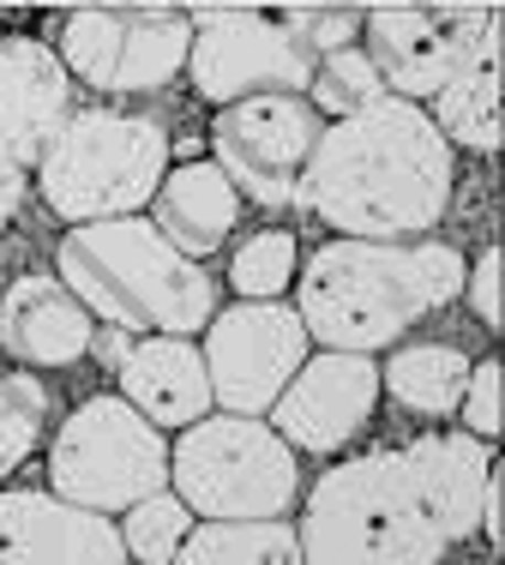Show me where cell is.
Masks as SVG:
<instances>
[{"instance_id":"cell-1","label":"cell","mask_w":505,"mask_h":565,"mask_svg":"<svg viewBox=\"0 0 505 565\" xmlns=\"http://www.w3.org/2000/svg\"><path fill=\"white\" fill-rule=\"evenodd\" d=\"M487 439L428 434L397 451L343 457L308 488L301 565H440L475 535Z\"/></svg>"},{"instance_id":"cell-2","label":"cell","mask_w":505,"mask_h":565,"mask_svg":"<svg viewBox=\"0 0 505 565\" xmlns=\"http://www.w3.org/2000/svg\"><path fill=\"white\" fill-rule=\"evenodd\" d=\"M451 139L409 97H374L319 127L301 205L355 241H416L451 205Z\"/></svg>"},{"instance_id":"cell-3","label":"cell","mask_w":505,"mask_h":565,"mask_svg":"<svg viewBox=\"0 0 505 565\" xmlns=\"http://www.w3.org/2000/svg\"><path fill=\"white\" fill-rule=\"evenodd\" d=\"M458 295H463V253L445 247V241L409 247V241L337 235L301 271L296 313L308 326V343L374 355Z\"/></svg>"},{"instance_id":"cell-4","label":"cell","mask_w":505,"mask_h":565,"mask_svg":"<svg viewBox=\"0 0 505 565\" xmlns=\"http://www.w3.org/2000/svg\"><path fill=\"white\" fill-rule=\"evenodd\" d=\"M61 282L90 319L121 331H175L193 338L217 313V282L198 259L175 247L151 217L73 223L61 241Z\"/></svg>"},{"instance_id":"cell-5","label":"cell","mask_w":505,"mask_h":565,"mask_svg":"<svg viewBox=\"0 0 505 565\" xmlns=\"http://www.w3.org/2000/svg\"><path fill=\"white\" fill-rule=\"evenodd\" d=\"M31 169L61 223L132 217L169 174V127L132 109H73Z\"/></svg>"},{"instance_id":"cell-6","label":"cell","mask_w":505,"mask_h":565,"mask_svg":"<svg viewBox=\"0 0 505 565\" xmlns=\"http://www.w3.org/2000/svg\"><path fill=\"white\" fill-rule=\"evenodd\" d=\"M175 500L198 518H283L301 493L296 446L259 415H198L169 451Z\"/></svg>"},{"instance_id":"cell-7","label":"cell","mask_w":505,"mask_h":565,"mask_svg":"<svg viewBox=\"0 0 505 565\" xmlns=\"http://www.w3.org/2000/svg\"><path fill=\"white\" fill-rule=\"evenodd\" d=\"M49 488L85 511H127L169 488V439L121 392L85 397L49 446Z\"/></svg>"},{"instance_id":"cell-8","label":"cell","mask_w":505,"mask_h":565,"mask_svg":"<svg viewBox=\"0 0 505 565\" xmlns=\"http://www.w3.org/2000/svg\"><path fill=\"white\" fill-rule=\"evenodd\" d=\"M193 19L169 0H90L61 19L55 55L73 78L109 97L163 90L187 66Z\"/></svg>"},{"instance_id":"cell-9","label":"cell","mask_w":505,"mask_h":565,"mask_svg":"<svg viewBox=\"0 0 505 565\" xmlns=\"http://www.w3.org/2000/svg\"><path fill=\"white\" fill-rule=\"evenodd\" d=\"M193 43L187 66L193 90L205 103H235V97H259V90H308L319 55L301 43V19L289 12H265V7H193Z\"/></svg>"},{"instance_id":"cell-10","label":"cell","mask_w":505,"mask_h":565,"mask_svg":"<svg viewBox=\"0 0 505 565\" xmlns=\"http://www.w3.org/2000/svg\"><path fill=\"white\" fill-rule=\"evenodd\" d=\"M319 109L301 90H259L223 103L211 120V163L235 181L247 205L289 211L308 193V163L319 145Z\"/></svg>"},{"instance_id":"cell-11","label":"cell","mask_w":505,"mask_h":565,"mask_svg":"<svg viewBox=\"0 0 505 565\" xmlns=\"http://www.w3.org/2000/svg\"><path fill=\"white\" fill-rule=\"evenodd\" d=\"M499 24L482 0H404V7H374L362 19V49L379 66L391 97H433L463 61L482 49V36Z\"/></svg>"},{"instance_id":"cell-12","label":"cell","mask_w":505,"mask_h":565,"mask_svg":"<svg viewBox=\"0 0 505 565\" xmlns=\"http://www.w3.org/2000/svg\"><path fill=\"white\" fill-rule=\"evenodd\" d=\"M205 326L211 331L198 355H205L211 403H223L229 415H265L289 373L308 361V326L283 301H235Z\"/></svg>"},{"instance_id":"cell-13","label":"cell","mask_w":505,"mask_h":565,"mask_svg":"<svg viewBox=\"0 0 505 565\" xmlns=\"http://www.w3.org/2000/svg\"><path fill=\"white\" fill-rule=\"evenodd\" d=\"M379 403V367L374 355H355V349H325V355L301 361L289 373V385L277 392L271 427L301 451H337L374 422Z\"/></svg>"},{"instance_id":"cell-14","label":"cell","mask_w":505,"mask_h":565,"mask_svg":"<svg viewBox=\"0 0 505 565\" xmlns=\"http://www.w3.org/2000/svg\"><path fill=\"white\" fill-rule=\"evenodd\" d=\"M0 565H127L109 511H85L43 488L0 493Z\"/></svg>"},{"instance_id":"cell-15","label":"cell","mask_w":505,"mask_h":565,"mask_svg":"<svg viewBox=\"0 0 505 565\" xmlns=\"http://www.w3.org/2000/svg\"><path fill=\"white\" fill-rule=\"evenodd\" d=\"M73 115V73L43 36H0V157L31 169Z\"/></svg>"},{"instance_id":"cell-16","label":"cell","mask_w":505,"mask_h":565,"mask_svg":"<svg viewBox=\"0 0 505 565\" xmlns=\"http://www.w3.org/2000/svg\"><path fill=\"white\" fill-rule=\"evenodd\" d=\"M90 313L61 277H19L0 289V349L31 367H73L90 349Z\"/></svg>"},{"instance_id":"cell-17","label":"cell","mask_w":505,"mask_h":565,"mask_svg":"<svg viewBox=\"0 0 505 565\" xmlns=\"http://www.w3.org/2000/svg\"><path fill=\"white\" fill-rule=\"evenodd\" d=\"M115 373H121V397L151 427H187L211 409L205 355H198V343L175 338V331H157V338L144 331V343H127Z\"/></svg>"},{"instance_id":"cell-18","label":"cell","mask_w":505,"mask_h":565,"mask_svg":"<svg viewBox=\"0 0 505 565\" xmlns=\"http://www.w3.org/2000/svg\"><path fill=\"white\" fill-rule=\"evenodd\" d=\"M151 199H157V228H163L187 259L217 253L223 241L235 235V223H241V193H235V181L211 163V157L205 163L193 157V163L169 169Z\"/></svg>"},{"instance_id":"cell-19","label":"cell","mask_w":505,"mask_h":565,"mask_svg":"<svg viewBox=\"0 0 505 565\" xmlns=\"http://www.w3.org/2000/svg\"><path fill=\"white\" fill-rule=\"evenodd\" d=\"M433 127L463 151H499V24L482 36L470 61L433 90Z\"/></svg>"},{"instance_id":"cell-20","label":"cell","mask_w":505,"mask_h":565,"mask_svg":"<svg viewBox=\"0 0 505 565\" xmlns=\"http://www.w3.org/2000/svg\"><path fill=\"white\" fill-rule=\"evenodd\" d=\"M169 565H301V535L283 518H205Z\"/></svg>"},{"instance_id":"cell-21","label":"cell","mask_w":505,"mask_h":565,"mask_svg":"<svg viewBox=\"0 0 505 565\" xmlns=\"http://www.w3.org/2000/svg\"><path fill=\"white\" fill-rule=\"evenodd\" d=\"M463 380H470V355L451 343H404L391 367H379V385H391V397L416 415H451Z\"/></svg>"},{"instance_id":"cell-22","label":"cell","mask_w":505,"mask_h":565,"mask_svg":"<svg viewBox=\"0 0 505 565\" xmlns=\"http://www.w3.org/2000/svg\"><path fill=\"white\" fill-rule=\"evenodd\" d=\"M301 97H308L319 115L337 120V115L362 109V103L385 97V78H379V66L367 61L362 43H343V49H331V55H319V66H313V78H308Z\"/></svg>"},{"instance_id":"cell-23","label":"cell","mask_w":505,"mask_h":565,"mask_svg":"<svg viewBox=\"0 0 505 565\" xmlns=\"http://www.w3.org/2000/svg\"><path fill=\"white\" fill-rule=\"evenodd\" d=\"M49 427V392L31 373H0V481L36 451Z\"/></svg>"},{"instance_id":"cell-24","label":"cell","mask_w":505,"mask_h":565,"mask_svg":"<svg viewBox=\"0 0 505 565\" xmlns=\"http://www.w3.org/2000/svg\"><path fill=\"white\" fill-rule=\"evenodd\" d=\"M289 277H296V235L289 228H259L229 259V282L241 301H277L289 289Z\"/></svg>"},{"instance_id":"cell-25","label":"cell","mask_w":505,"mask_h":565,"mask_svg":"<svg viewBox=\"0 0 505 565\" xmlns=\"http://www.w3.org/2000/svg\"><path fill=\"white\" fill-rule=\"evenodd\" d=\"M193 530V511L175 500V493H151V500L127 505V523H121V547L127 559H144V565H169L181 547V535Z\"/></svg>"},{"instance_id":"cell-26","label":"cell","mask_w":505,"mask_h":565,"mask_svg":"<svg viewBox=\"0 0 505 565\" xmlns=\"http://www.w3.org/2000/svg\"><path fill=\"white\" fill-rule=\"evenodd\" d=\"M499 392H505V367H499L494 355H487L482 367H470V380H463V397H458V409H463V422H470V434L487 439V446L499 439Z\"/></svg>"},{"instance_id":"cell-27","label":"cell","mask_w":505,"mask_h":565,"mask_svg":"<svg viewBox=\"0 0 505 565\" xmlns=\"http://www.w3.org/2000/svg\"><path fill=\"white\" fill-rule=\"evenodd\" d=\"M296 19H301V43H308L313 55H331V49L362 36V19H355L350 7H296Z\"/></svg>"},{"instance_id":"cell-28","label":"cell","mask_w":505,"mask_h":565,"mask_svg":"<svg viewBox=\"0 0 505 565\" xmlns=\"http://www.w3.org/2000/svg\"><path fill=\"white\" fill-rule=\"evenodd\" d=\"M463 295H470L475 319H482L487 331L505 326V307H499V247H487L482 259H475V271H463Z\"/></svg>"},{"instance_id":"cell-29","label":"cell","mask_w":505,"mask_h":565,"mask_svg":"<svg viewBox=\"0 0 505 565\" xmlns=\"http://www.w3.org/2000/svg\"><path fill=\"white\" fill-rule=\"evenodd\" d=\"M475 523H487V542H505V469L494 463V469H487V488H482V518H475Z\"/></svg>"},{"instance_id":"cell-30","label":"cell","mask_w":505,"mask_h":565,"mask_svg":"<svg viewBox=\"0 0 505 565\" xmlns=\"http://www.w3.org/2000/svg\"><path fill=\"white\" fill-rule=\"evenodd\" d=\"M19 205H24V169L0 157V235H7L12 217H19Z\"/></svg>"},{"instance_id":"cell-31","label":"cell","mask_w":505,"mask_h":565,"mask_svg":"<svg viewBox=\"0 0 505 565\" xmlns=\"http://www.w3.org/2000/svg\"><path fill=\"white\" fill-rule=\"evenodd\" d=\"M85 355H97L103 367H115V361L127 355V331H121V326H109V331H90V349H85Z\"/></svg>"},{"instance_id":"cell-32","label":"cell","mask_w":505,"mask_h":565,"mask_svg":"<svg viewBox=\"0 0 505 565\" xmlns=\"http://www.w3.org/2000/svg\"><path fill=\"white\" fill-rule=\"evenodd\" d=\"M265 7H337V0H265Z\"/></svg>"},{"instance_id":"cell-33","label":"cell","mask_w":505,"mask_h":565,"mask_svg":"<svg viewBox=\"0 0 505 565\" xmlns=\"http://www.w3.org/2000/svg\"><path fill=\"white\" fill-rule=\"evenodd\" d=\"M355 7H404V0H355Z\"/></svg>"},{"instance_id":"cell-34","label":"cell","mask_w":505,"mask_h":565,"mask_svg":"<svg viewBox=\"0 0 505 565\" xmlns=\"http://www.w3.org/2000/svg\"><path fill=\"white\" fill-rule=\"evenodd\" d=\"M169 7H211V0H169Z\"/></svg>"},{"instance_id":"cell-35","label":"cell","mask_w":505,"mask_h":565,"mask_svg":"<svg viewBox=\"0 0 505 565\" xmlns=\"http://www.w3.org/2000/svg\"><path fill=\"white\" fill-rule=\"evenodd\" d=\"M0 7H19V0H0Z\"/></svg>"},{"instance_id":"cell-36","label":"cell","mask_w":505,"mask_h":565,"mask_svg":"<svg viewBox=\"0 0 505 565\" xmlns=\"http://www.w3.org/2000/svg\"><path fill=\"white\" fill-rule=\"evenodd\" d=\"M487 7H494V0H487Z\"/></svg>"}]
</instances>
